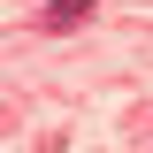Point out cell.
<instances>
[{"mask_svg": "<svg viewBox=\"0 0 153 153\" xmlns=\"http://www.w3.org/2000/svg\"><path fill=\"white\" fill-rule=\"evenodd\" d=\"M38 16H46V31H76L92 16V0H38Z\"/></svg>", "mask_w": 153, "mask_h": 153, "instance_id": "cell-1", "label": "cell"}]
</instances>
